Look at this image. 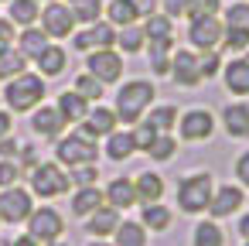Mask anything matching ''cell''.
I'll list each match as a JSON object with an SVG mask.
<instances>
[{
    "label": "cell",
    "mask_w": 249,
    "mask_h": 246,
    "mask_svg": "<svg viewBox=\"0 0 249 246\" xmlns=\"http://www.w3.org/2000/svg\"><path fill=\"white\" fill-rule=\"evenodd\" d=\"M242 191L235 188V185H222L215 195H212V205H208V212L215 215V219H222V215H232L239 205H242Z\"/></svg>",
    "instance_id": "obj_14"
},
{
    "label": "cell",
    "mask_w": 249,
    "mask_h": 246,
    "mask_svg": "<svg viewBox=\"0 0 249 246\" xmlns=\"http://www.w3.org/2000/svg\"><path fill=\"white\" fill-rule=\"evenodd\" d=\"M126 4L137 11V14H143V18H150L154 14V7H157V0H126Z\"/></svg>",
    "instance_id": "obj_47"
},
{
    "label": "cell",
    "mask_w": 249,
    "mask_h": 246,
    "mask_svg": "<svg viewBox=\"0 0 249 246\" xmlns=\"http://www.w3.org/2000/svg\"><path fill=\"white\" fill-rule=\"evenodd\" d=\"M133 188H137V198L147 202V205H154V202L164 195V181H160V174H154V171L140 174V178L133 181Z\"/></svg>",
    "instance_id": "obj_21"
},
{
    "label": "cell",
    "mask_w": 249,
    "mask_h": 246,
    "mask_svg": "<svg viewBox=\"0 0 249 246\" xmlns=\"http://www.w3.org/2000/svg\"><path fill=\"white\" fill-rule=\"evenodd\" d=\"M218 7H222V0H184V11L191 21L195 18H215Z\"/></svg>",
    "instance_id": "obj_34"
},
{
    "label": "cell",
    "mask_w": 249,
    "mask_h": 246,
    "mask_svg": "<svg viewBox=\"0 0 249 246\" xmlns=\"http://www.w3.org/2000/svg\"><path fill=\"white\" fill-rule=\"evenodd\" d=\"M137 18H140V14L126 4V0H113V4H109V21H113V24H123V28H126V24H133Z\"/></svg>",
    "instance_id": "obj_38"
},
{
    "label": "cell",
    "mask_w": 249,
    "mask_h": 246,
    "mask_svg": "<svg viewBox=\"0 0 249 246\" xmlns=\"http://www.w3.org/2000/svg\"><path fill=\"white\" fill-rule=\"evenodd\" d=\"M164 7H167V14L174 18V14H181V11H184V0H164Z\"/></svg>",
    "instance_id": "obj_49"
},
{
    "label": "cell",
    "mask_w": 249,
    "mask_h": 246,
    "mask_svg": "<svg viewBox=\"0 0 249 246\" xmlns=\"http://www.w3.org/2000/svg\"><path fill=\"white\" fill-rule=\"evenodd\" d=\"M212 130H215V120H212L208 110H191L181 120V137L184 140H208Z\"/></svg>",
    "instance_id": "obj_13"
},
{
    "label": "cell",
    "mask_w": 249,
    "mask_h": 246,
    "mask_svg": "<svg viewBox=\"0 0 249 246\" xmlns=\"http://www.w3.org/2000/svg\"><path fill=\"white\" fill-rule=\"evenodd\" d=\"M157 137H160V133H157V130H154V127L147 123V120H143V123H140V127L133 130V144H137L140 151H147V147H150V144H154Z\"/></svg>",
    "instance_id": "obj_42"
},
{
    "label": "cell",
    "mask_w": 249,
    "mask_h": 246,
    "mask_svg": "<svg viewBox=\"0 0 249 246\" xmlns=\"http://www.w3.org/2000/svg\"><path fill=\"white\" fill-rule=\"evenodd\" d=\"M55 154H58V161H62V164H72V168H79V164H92V161H96V144H92L89 137L75 133V137H65V140H58Z\"/></svg>",
    "instance_id": "obj_7"
},
{
    "label": "cell",
    "mask_w": 249,
    "mask_h": 246,
    "mask_svg": "<svg viewBox=\"0 0 249 246\" xmlns=\"http://www.w3.org/2000/svg\"><path fill=\"white\" fill-rule=\"evenodd\" d=\"M212 195H215V188H212V174H188V178H181V185H178V205L184 208V212H205L208 205H212Z\"/></svg>",
    "instance_id": "obj_2"
},
{
    "label": "cell",
    "mask_w": 249,
    "mask_h": 246,
    "mask_svg": "<svg viewBox=\"0 0 249 246\" xmlns=\"http://www.w3.org/2000/svg\"><path fill=\"white\" fill-rule=\"evenodd\" d=\"M113 127H116V113L113 110H106V106H99V110H92L89 113V120L82 123V137H103V133H113Z\"/></svg>",
    "instance_id": "obj_16"
},
{
    "label": "cell",
    "mask_w": 249,
    "mask_h": 246,
    "mask_svg": "<svg viewBox=\"0 0 249 246\" xmlns=\"http://www.w3.org/2000/svg\"><path fill=\"white\" fill-rule=\"evenodd\" d=\"M174 151H178V144L171 140V133H160V137L147 147V154H150L154 161H167V157H174Z\"/></svg>",
    "instance_id": "obj_40"
},
{
    "label": "cell",
    "mask_w": 249,
    "mask_h": 246,
    "mask_svg": "<svg viewBox=\"0 0 249 246\" xmlns=\"http://www.w3.org/2000/svg\"><path fill=\"white\" fill-rule=\"evenodd\" d=\"M171 72H174L178 86H198V79H201L198 58H195L191 52H178V55L171 58Z\"/></svg>",
    "instance_id": "obj_15"
},
{
    "label": "cell",
    "mask_w": 249,
    "mask_h": 246,
    "mask_svg": "<svg viewBox=\"0 0 249 246\" xmlns=\"http://www.w3.org/2000/svg\"><path fill=\"white\" fill-rule=\"evenodd\" d=\"M103 191H96L92 185H86V188H79V195L72 198V208H75V215H92L96 208H103Z\"/></svg>",
    "instance_id": "obj_24"
},
{
    "label": "cell",
    "mask_w": 249,
    "mask_h": 246,
    "mask_svg": "<svg viewBox=\"0 0 249 246\" xmlns=\"http://www.w3.org/2000/svg\"><path fill=\"white\" fill-rule=\"evenodd\" d=\"M21 72H24V55L7 48L0 55V79H11V76H21Z\"/></svg>",
    "instance_id": "obj_33"
},
{
    "label": "cell",
    "mask_w": 249,
    "mask_h": 246,
    "mask_svg": "<svg viewBox=\"0 0 249 246\" xmlns=\"http://www.w3.org/2000/svg\"><path fill=\"white\" fill-rule=\"evenodd\" d=\"M31 188L35 195L41 198H55L62 191H69V178L58 164H35V174H31Z\"/></svg>",
    "instance_id": "obj_5"
},
{
    "label": "cell",
    "mask_w": 249,
    "mask_h": 246,
    "mask_svg": "<svg viewBox=\"0 0 249 246\" xmlns=\"http://www.w3.org/2000/svg\"><path fill=\"white\" fill-rule=\"evenodd\" d=\"M38 69H41V76H58V72L65 69V52L55 48V45H48V48L38 55Z\"/></svg>",
    "instance_id": "obj_29"
},
{
    "label": "cell",
    "mask_w": 249,
    "mask_h": 246,
    "mask_svg": "<svg viewBox=\"0 0 249 246\" xmlns=\"http://www.w3.org/2000/svg\"><path fill=\"white\" fill-rule=\"evenodd\" d=\"M11 133V113H0V140Z\"/></svg>",
    "instance_id": "obj_50"
},
{
    "label": "cell",
    "mask_w": 249,
    "mask_h": 246,
    "mask_svg": "<svg viewBox=\"0 0 249 246\" xmlns=\"http://www.w3.org/2000/svg\"><path fill=\"white\" fill-rule=\"evenodd\" d=\"M116 41H120V48H123V52H140V45L147 41V35H143L140 28L126 24V28H123V35H116Z\"/></svg>",
    "instance_id": "obj_39"
},
{
    "label": "cell",
    "mask_w": 249,
    "mask_h": 246,
    "mask_svg": "<svg viewBox=\"0 0 249 246\" xmlns=\"http://www.w3.org/2000/svg\"><path fill=\"white\" fill-rule=\"evenodd\" d=\"M7 154H14V144H11V140L0 144V157H7Z\"/></svg>",
    "instance_id": "obj_52"
},
{
    "label": "cell",
    "mask_w": 249,
    "mask_h": 246,
    "mask_svg": "<svg viewBox=\"0 0 249 246\" xmlns=\"http://www.w3.org/2000/svg\"><path fill=\"white\" fill-rule=\"evenodd\" d=\"M235 174H239L242 185H249V154H242V157L235 161Z\"/></svg>",
    "instance_id": "obj_48"
},
{
    "label": "cell",
    "mask_w": 249,
    "mask_h": 246,
    "mask_svg": "<svg viewBox=\"0 0 249 246\" xmlns=\"http://www.w3.org/2000/svg\"><path fill=\"white\" fill-rule=\"evenodd\" d=\"M31 195L24 188H4L0 191V215H4L7 222H24L31 215Z\"/></svg>",
    "instance_id": "obj_10"
},
{
    "label": "cell",
    "mask_w": 249,
    "mask_h": 246,
    "mask_svg": "<svg viewBox=\"0 0 249 246\" xmlns=\"http://www.w3.org/2000/svg\"><path fill=\"white\" fill-rule=\"evenodd\" d=\"M38 0H11V21L31 28V21H38Z\"/></svg>",
    "instance_id": "obj_28"
},
{
    "label": "cell",
    "mask_w": 249,
    "mask_h": 246,
    "mask_svg": "<svg viewBox=\"0 0 249 246\" xmlns=\"http://www.w3.org/2000/svg\"><path fill=\"white\" fill-rule=\"evenodd\" d=\"M92 246H106V243H92Z\"/></svg>",
    "instance_id": "obj_54"
},
{
    "label": "cell",
    "mask_w": 249,
    "mask_h": 246,
    "mask_svg": "<svg viewBox=\"0 0 249 246\" xmlns=\"http://www.w3.org/2000/svg\"><path fill=\"white\" fill-rule=\"evenodd\" d=\"M31 127H35L41 137H58V130L65 127V116L58 113V106H41V110L31 116Z\"/></svg>",
    "instance_id": "obj_17"
},
{
    "label": "cell",
    "mask_w": 249,
    "mask_h": 246,
    "mask_svg": "<svg viewBox=\"0 0 249 246\" xmlns=\"http://www.w3.org/2000/svg\"><path fill=\"white\" fill-rule=\"evenodd\" d=\"M225 86L235 96H249V62L246 58H235L225 65Z\"/></svg>",
    "instance_id": "obj_20"
},
{
    "label": "cell",
    "mask_w": 249,
    "mask_h": 246,
    "mask_svg": "<svg viewBox=\"0 0 249 246\" xmlns=\"http://www.w3.org/2000/svg\"><path fill=\"white\" fill-rule=\"evenodd\" d=\"M137 151V144H133V133H109V144H106V154L113 157V161H126L130 154Z\"/></svg>",
    "instance_id": "obj_26"
},
{
    "label": "cell",
    "mask_w": 249,
    "mask_h": 246,
    "mask_svg": "<svg viewBox=\"0 0 249 246\" xmlns=\"http://www.w3.org/2000/svg\"><path fill=\"white\" fill-rule=\"evenodd\" d=\"M150 103H154V86H150L147 79H133V82H126V86L120 89V96H116V120L137 123L140 113H143Z\"/></svg>",
    "instance_id": "obj_1"
},
{
    "label": "cell",
    "mask_w": 249,
    "mask_h": 246,
    "mask_svg": "<svg viewBox=\"0 0 249 246\" xmlns=\"http://www.w3.org/2000/svg\"><path fill=\"white\" fill-rule=\"evenodd\" d=\"M106 202H109L113 208H130V205L137 202V188H133V181H130V178H113L109 188H106Z\"/></svg>",
    "instance_id": "obj_19"
},
{
    "label": "cell",
    "mask_w": 249,
    "mask_h": 246,
    "mask_svg": "<svg viewBox=\"0 0 249 246\" xmlns=\"http://www.w3.org/2000/svg\"><path fill=\"white\" fill-rule=\"evenodd\" d=\"M167 48H171V41H150V65L157 76H167V69H171Z\"/></svg>",
    "instance_id": "obj_35"
},
{
    "label": "cell",
    "mask_w": 249,
    "mask_h": 246,
    "mask_svg": "<svg viewBox=\"0 0 249 246\" xmlns=\"http://www.w3.org/2000/svg\"><path fill=\"white\" fill-rule=\"evenodd\" d=\"M14 178H18V168H14L11 161H0V188H4V185L11 188V185H14Z\"/></svg>",
    "instance_id": "obj_45"
},
{
    "label": "cell",
    "mask_w": 249,
    "mask_h": 246,
    "mask_svg": "<svg viewBox=\"0 0 249 246\" xmlns=\"http://www.w3.org/2000/svg\"><path fill=\"white\" fill-rule=\"evenodd\" d=\"M28 219H31L28 222V236L38 239V243H52V239H58L65 232V222H62V215L55 208H35Z\"/></svg>",
    "instance_id": "obj_6"
},
{
    "label": "cell",
    "mask_w": 249,
    "mask_h": 246,
    "mask_svg": "<svg viewBox=\"0 0 249 246\" xmlns=\"http://www.w3.org/2000/svg\"><path fill=\"white\" fill-rule=\"evenodd\" d=\"M89 76H96L99 82H116L123 76V58L113 48H99L89 52Z\"/></svg>",
    "instance_id": "obj_8"
},
{
    "label": "cell",
    "mask_w": 249,
    "mask_h": 246,
    "mask_svg": "<svg viewBox=\"0 0 249 246\" xmlns=\"http://www.w3.org/2000/svg\"><path fill=\"white\" fill-rule=\"evenodd\" d=\"M72 178H75V185H82V188H86V185H92V181H96V168H92V164H79Z\"/></svg>",
    "instance_id": "obj_43"
},
{
    "label": "cell",
    "mask_w": 249,
    "mask_h": 246,
    "mask_svg": "<svg viewBox=\"0 0 249 246\" xmlns=\"http://www.w3.org/2000/svg\"><path fill=\"white\" fill-rule=\"evenodd\" d=\"M72 4H75V0H72Z\"/></svg>",
    "instance_id": "obj_56"
},
{
    "label": "cell",
    "mask_w": 249,
    "mask_h": 246,
    "mask_svg": "<svg viewBox=\"0 0 249 246\" xmlns=\"http://www.w3.org/2000/svg\"><path fill=\"white\" fill-rule=\"evenodd\" d=\"M143 35H147V41H174V28L167 18H150L143 24Z\"/></svg>",
    "instance_id": "obj_31"
},
{
    "label": "cell",
    "mask_w": 249,
    "mask_h": 246,
    "mask_svg": "<svg viewBox=\"0 0 249 246\" xmlns=\"http://www.w3.org/2000/svg\"><path fill=\"white\" fill-rule=\"evenodd\" d=\"M58 113L65 116V123H69V120H86V116H89L86 96H79V93H62V96H58Z\"/></svg>",
    "instance_id": "obj_23"
},
{
    "label": "cell",
    "mask_w": 249,
    "mask_h": 246,
    "mask_svg": "<svg viewBox=\"0 0 249 246\" xmlns=\"http://www.w3.org/2000/svg\"><path fill=\"white\" fill-rule=\"evenodd\" d=\"M75 93L86 96V99H99V96H103V82H99L96 76H86V72H82V76L75 79Z\"/></svg>",
    "instance_id": "obj_41"
},
{
    "label": "cell",
    "mask_w": 249,
    "mask_h": 246,
    "mask_svg": "<svg viewBox=\"0 0 249 246\" xmlns=\"http://www.w3.org/2000/svg\"><path fill=\"white\" fill-rule=\"evenodd\" d=\"M198 72H201V76H215V72H218V55L208 52V55L198 62Z\"/></svg>",
    "instance_id": "obj_46"
},
{
    "label": "cell",
    "mask_w": 249,
    "mask_h": 246,
    "mask_svg": "<svg viewBox=\"0 0 249 246\" xmlns=\"http://www.w3.org/2000/svg\"><path fill=\"white\" fill-rule=\"evenodd\" d=\"M99 11H103L99 0H75V7H72L75 21H82V24H96L99 21Z\"/></svg>",
    "instance_id": "obj_36"
},
{
    "label": "cell",
    "mask_w": 249,
    "mask_h": 246,
    "mask_svg": "<svg viewBox=\"0 0 249 246\" xmlns=\"http://www.w3.org/2000/svg\"><path fill=\"white\" fill-rule=\"evenodd\" d=\"M14 246H38V239H31V236H21Z\"/></svg>",
    "instance_id": "obj_53"
},
{
    "label": "cell",
    "mask_w": 249,
    "mask_h": 246,
    "mask_svg": "<svg viewBox=\"0 0 249 246\" xmlns=\"http://www.w3.org/2000/svg\"><path fill=\"white\" fill-rule=\"evenodd\" d=\"M188 38H191L195 48L212 52V48L222 41V21H218V18H195L191 28H188Z\"/></svg>",
    "instance_id": "obj_11"
},
{
    "label": "cell",
    "mask_w": 249,
    "mask_h": 246,
    "mask_svg": "<svg viewBox=\"0 0 249 246\" xmlns=\"http://www.w3.org/2000/svg\"><path fill=\"white\" fill-rule=\"evenodd\" d=\"M246 246H249V239H246Z\"/></svg>",
    "instance_id": "obj_55"
},
{
    "label": "cell",
    "mask_w": 249,
    "mask_h": 246,
    "mask_svg": "<svg viewBox=\"0 0 249 246\" xmlns=\"http://www.w3.org/2000/svg\"><path fill=\"white\" fill-rule=\"evenodd\" d=\"M113 41H116V31H113V24H106V21H96V24H89L82 35H75V48H79V52L113 48Z\"/></svg>",
    "instance_id": "obj_12"
},
{
    "label": "cell",
    "mask_w": 249,
    "mask_h": 246,
    "mask_svg": "<svg viewBox=\"0 0 249 246\" xmlns=\"http://www.w3.org/2000/svg\"><path fill=\"white\" fill-rule=\"evenodd\" d=\"M4 96H7V106L11 110H18V113H28L31 106H38L41 99H45V82L38 79V76H14L11 79V86L4 89Z\"/></svg>",
    "instance_id": "obj_3"
},
{
    "label": "cell",
    "mask_w": 249,
    "mask_h": 246,
    "mask_svg": "<svg viewBox=\"0 0 249 246\" xmlns=\"http://www.w3.org/2000/svg\"><path fill=\"white\" fill-rule=\"evenodd\" d=\"M72 28H75V14H72L69 7L48 4V7L41 11V31H45L48 38H65V35H72Z\"/></svg>",
    "instance_id": "obj_9"
},
{
    "label": "cell",
    "mask_w": 249,
    "mask_h": 246,
    "mask_svg": "<svg viewBox=\"0 0 249 246\" xmlns=\"http://www.w3.org/2000/svg\"><path fill=\"white\" fill-rule=\"evenodd\" d=\"M14 41V21H0V55H4Z\"/></svg>",
    "instance_id": "obj_44"
},
{
    "label": "cell",
    "mask_w": 249,
    "mask_h": 246,
    "mask_svg": "<svg viewBox=\"0 0 249 246\" xmlns=\"http://www.w3.org/2000/svg\"><path fill=\"white\" fill-rule=\"evenodd\" d=\"M239 232H242V239H249V215L239 219Z\"/></svg>",
    "instance_id": "obj_51"
},
{
    "label": "cell",
    "mask_w": 249,
    "mask_h": 246,
    "mask_svg": "<svg viewBox=\"0 0 249 246\" xmlns=\"http://www.w3.org/2000/svg\"><path fill=\"white\" fill-rule=\"evenodd\" d=\"M116 246H147V232L140 222H120L116 226Z\"/></svg>",
    "instance_id": "obj_27"
},
{
    "label": "cell",
    "mask_w": 249,
    "mask_h": 246,
    "mask_svg": "<svg viewBox=\"0 0 249 246\" xmlns=\"http://www.w3.org/2000/svg\"><path fill=\"white\" fill-rule=\"evenodd\" d=\"M174 120H178V110H174L171 103H167V106H157V110L147 116V123H150L157 133H167V130L174 127Z\"/></svg>",
    "instance_id": "obj_32"
},
{
    "label": "cell",
    "mask_w": 249,
    "mask_h": 246,
    "mask_svg": "<svg viewBox=\"0 0 249 246\" xmlns=\"http://www.w3.org/2000/svg\"><path fill=\"white\" fill-rule=\"evenodd\" d=\"M222 123L232 137H249V106L246 103H232L222 110Z\"/></svg>",
    "instance_id": "obj_18"
},
{
    "label": "cell",
    "mask_w": 249,
    "mask_h": 246,
    "mask_svg": "<svg viewBox=\"0 0 249 246\" xmlns=\"http://www.w3.org/2000/svg\"><path fill=\"white\" fill-rule=\"evenodd\" d=\"M116 226H120V215H116L113 205H109V208H96V212L89 215V222H86V229L96 232V236H113Z\"/></svg>",
    "instance_id": "obj_22"
},
{
    "label": "cell",
    "mask_w": 249,
    "mask_h": 246,
    "mask_svg": "<svg viewBox=\"0 0 249 246\" xmlns=\"http://www.w3.org/2000/svg\"><path fill=\"white\" fill-rule=\"evenodd\" d=\"M222 38H225L229 48H246L249 45V4H232L225 11Z\"/></svg>",
    "instance_id": "obj_4"
},
{
    "label": "cell",
    "mask_w": 249,
    "mask_h": 246,
    "mask_svg": "<svg viewBox=\"0 0 249 246\" xmlns=\"http://www.w3.org/2000/svg\"><path fill=\"white\" fill-rule=\"evenodd\" d=\"M45 48H48V35H45L41 28H28V31L21 35V55H24V58H28V55L38 58Z\"/></svg>",
    "instance_id": "obj_25"
},
{
    "label": "cell",
    "mask_w": 249,
    "mask_h": 246,
    "mask_svg": "<svg viewBox=\"0 0 249 246\" xmlns=\"http://www.w3.org/2000/svg\"><path fill=\"white\" fill-rule=\"evenodd\" d=\"M140 222H147L150 229H167L171 226V212L164 205H147L143 215H140Z\"/></svg>",
    "instance_id": "obj_37"
},
{
    "label": "cell",
    "mask_w": 249,
    "mask_h": 246,
    "mask_svg": "<svg viewBox=\"0 0 249 246\" xmlns=\"http://www.w3.org/2000/svg\"><path fill=\"white\" fill-rule=\"evenodd\" d=\"M195 246H225V232L215 222H198L195 226Z\"/></svg>",
    "instance_id": "obj_30"
}]
</instances>
